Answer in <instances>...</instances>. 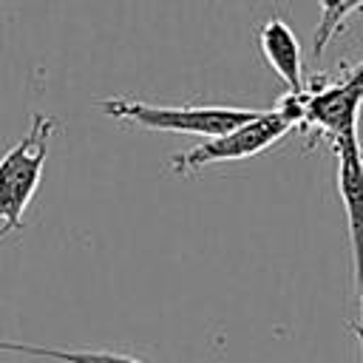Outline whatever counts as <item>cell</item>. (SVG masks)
<instances>
[{
  "label": "cell",
  "mask_w": 363,
  "mask_h": 363,
  "mask_svg": "<svg viewBox=\"0 0 363 363\" xmlns=\"http://www.w3.org/2000/svg\"><path fill=\"white\" fill-rule=\"evenodd\" d=\"M96 108L119 122H130L145 130H167V133H190L201 139L224 136L261 113V108H224V105H150L142 99H99Z\"/></svg>",
  "instance_id": "6da1fadb"
},
{
  "label": "cell",
  "mask_w": 363,
  "mask_h": 363,
  "mask_svg": "<svg viewBox=\"0 0 363 363\" xmlns=\"http://www.w3.org/2000/svg\"><path fill=\"white\" fill-rule=\"evenodd\" d=\"M54 130L57 116L37 111L31 113L26 136L0 156V241L23 227L26 207L31 204L43 179V164L48 159Z\"/></svg>",
  "instance_id": "7a4b0ae2"
},
{
  "label": "cell",
  "mask_w": 363,
  "mask_h": 363,
  "mask_svg": "<svg viewBox=\"0 0 363 363\" xmlns=\"http://www.w3.org/2000/svg\"><path fill=\"white\" fill-rule=\"evenodd\" d=\"M292 128H298V119L284 108H264L255 119H250L247 125L224 133V136H213L199 142L196 147L176 153L170 159V170L179 176L196 173L204 164H216V162H238V159H250L261 150H267L269 145H275L281 136H286Z\"/></svg>",
  "instance_id": "3957f363"
},
{
  "label": "cell",
  "mask_w": 363,
  "mask_h": 363,
  "mask_svg": "<svg viewBox=\"0 0 363 363\" xmlns=\"http://www.w3.org/2000/svg\"><path fill=\"white\" fill-rule=\"evenodd\" d=\"M332 150H335V159H337V190H340V201H343V210H346L352 267H354L360 323H363V150H360L357 130L335 139Z\"/></svg>",
  "instance_id": "277c9868"
},
{
  "label": "cell",
  "mask_w": 363,
  "mask_h": 363,
  "mask_svg": "<svg viewBox=\"0 0 363 363\" xmlns=\"http://www.w3.org/2000/svg\"><path fill=\"white\" fill-rule=\"evenodd\" d=\"M258 45L267 60V65L281 77L286 85V94H303V60H301V43L292 34V28L281 17H269L258 28Z\"/></svg>",
  "instance_id": "5b68a950"
},
{
  "label": "cell",
  "mask_w": 363,
  "mask_h": 363,
  "mask_svg": "<svg viewBox=\"0 0 363 363\" xmlns=\"http://www.w3.org/2000/svg\"><path fill=\"white\" fill-rule=\"evenodd\" d=\"M0 352L48 357L57 363H145L133 354L111 352V349H62V346H40V343H26V340H0Z\"/></svg>",
  "instance_id": "8992f818"
},
{
  "label": "cell",
  "mask_w": 363,
  "mask_h": 363,
  "mask_svg": "<svg viewBox=\"0 0 363 363\" xmlns=\"http://www.w3.org/2000/svg\"><path fill=\"white\" fill-rule=\"evenodd\" d=\"M360 9H363V0H320V20H318L315 37H312L315 54H323V48L343 28V23L349 20V14H354Z\"/></svg>",
  "instance_id": "52a82bcc"
},
{
  "label": "cell",
  "mask_w": 363,
  "mask_h": 363,
  "mask_svg": "<svg viewBox=\"0 0 363 363\" xmlns=\"http://www.w3.org/2000/svg\"><path fill=\"white\" fill-rule=\"evenodd\" d=\"M360 329H363V323H360Z\"/></svg>",
  "instance_id": "ba28073f"
}]
</instances>
